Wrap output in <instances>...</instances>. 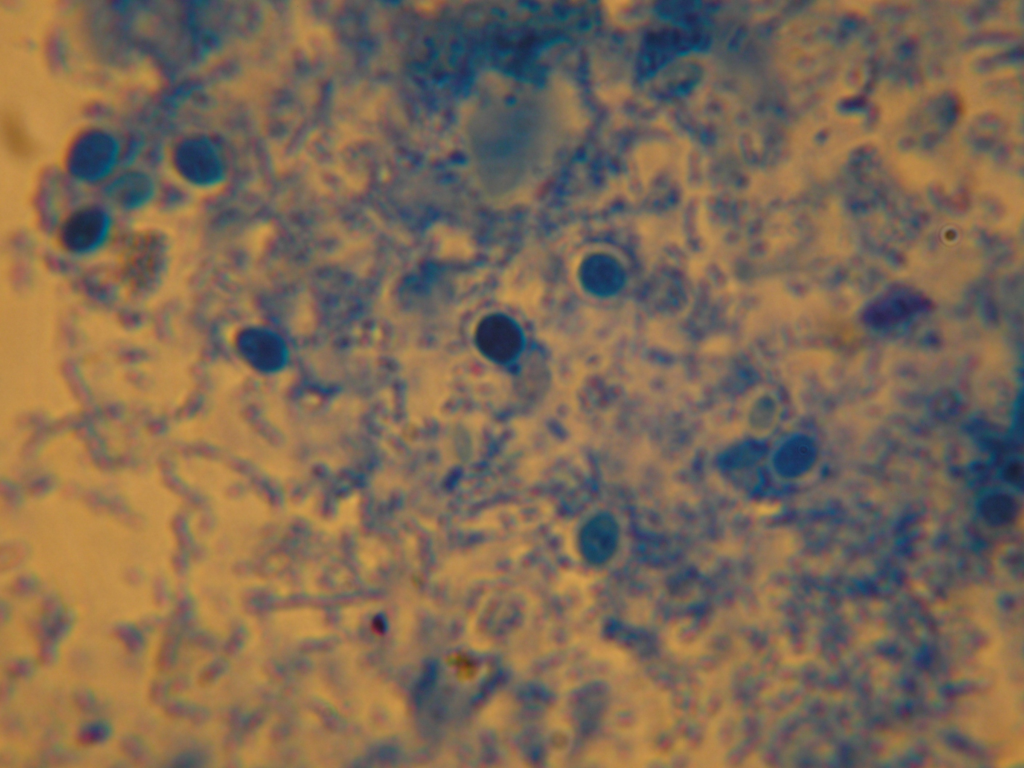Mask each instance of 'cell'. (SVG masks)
<instances>
[{
	"label": "cell",
	"mask_w": 1024,
	"mask_h": 768,
	"mask_svg": "<svg viewBox=\"0 0 1024 768\" xmlns=\"http://www.w3.org/2000/svg\"><path fill=\"white\" fill-rule=\"evenodd\" d=\"M61 33H54L49 39L47 50H49L48 57L50 58L51 64L56 69H63L67 65V44Z\"/></svg>",
	"instance_id": "11"
},
{
	"label": "cell",
	"mask_w": 1024,
	"mask_h": 768,
	"mask_svg": "<svg viewBox=\"0 0 1024 768\" xmlns=\"http://www.w3.org/2000/svg\"><path fill=\"white\" fill-rule=\"evenodd\" d=\"M236 344L245 355L260 359L276 358L284 349L283 341L275 333L261 327L241 331Z\"/></svg>",
	"instance_id": "9"
},
{
	"label": "cell",
	"mask_w": 1024,
	"mask_h": 768,
	"mask_svg": "<svg viewBox=\"0 0 1024 768\" xmlns=\"http://www.w3.org/2000/svg\"><path fill=\"white\" fill-rule=\"evenodd\" d=\"M816 441L805 433L788 434L774 444L767 462L773 473L783 480H797L806 476L818 460Z\"/></svg>",
	"instance_id": "5"
},
{
	"label": "cell",
	"mask_w": 1024,
	"mask_h": 768,
	"mask_svg": "<svg viewBox=\"0 0 1024 768\" xmlns=\"http://www.w3.org/2000/svg\"><path fill=\"white\" fill-rule=\"evenodd\" d=\"M162 244L153 235L140 236L131 241L125 256V275L137 288L154 280L161 267Z\"/></svg>",
	"instance_id": "7"
},
{
	"label": "cell",
	"mask_w": 1024,
	"mask_h": 768,
	"mask_svg": "<svg viewBox=\"0 0 1024 768\" xmlns=\"http://www.w3.org/2000/svg\"><path fill=\"white\" fill-rule=\"evenodd\" d=\"M158 190L154 175L144 166L122 167L103 185L107 201L125 213L146 208L157 199Z\"/></svg>",
	"instance_id": "4"
},
{
	"label": "cell",
	"mask_w": 1024,
	"mask_h": 768,
	"mask_svg": "<svg viewBox=\"0 0 1024 768\" xmlns=\"http://www.w3.org/2000/svg\"><path fill=\"white\" fill-rule=\"evenodd\" d=\"M1019 502L1015 495L1004 490L986 492L977 503L979 517L991 526H1003L1017 518Z\"/></svg>",
	"instance_id": "8"
},
{
	"label": "cell",
	"mask_w": 1024,
	"mask_h": 768,
	"mask_svg": "<svg viewBox=\"0 0 1024 768\" xmlns=\"http://www.w3.org/2000/svg\"><path fill=\"white\" fill-rule=\"evenodd\" d=\"M123 158V135L105 123L89 122L67 139L59 168L79 185H104L122 168Z\"/></svg>",
	"instance_id": "1"
},
{
	"label": "cell",
	"mask_w": 1024,
	"mask_h": 768,
	"mask_svg": "<svg viewBox=\"0 0 1024 768\" xmlns=\"http://www.w3.org/2000/svg\"><path fill=\"white\" fill-rule=\"evenodd\" d=\"M446 663L461 682H471L477 678L479 673L478 664L470 656L463 653L449 655Z\"/></svg>",
	"instance_id": "10"
},
{
	"label": "cell",
	"mask_w": 1024,
	"mask_h": 768,
	"mask_svg": "<svg viewBox=\"0 0 1024 768\" xmlns=\"http://www.w3.org/2000/svg\"><path fill=\"white\" fill-rule=\"evenodd\" d=\"M1005 479L1008 483L1019 487H1022L1023 483V465L1021 461H1011L1004 469Z\"/></svg>",
	"instance_id": "12"
},
{
	"label": "cell",
	"mask_w": 1024,
	"mask_h": 768,
	"mask_svg": "<svg viewBox=\"0 0 1024 768\" xmlns=\"http://www.w3.org/2000/svg\"><path fill=\"white\" fill-rule=\"evenodd\" d=\"M165 163L177 182L196 190L216 187L226 172L219 145L199 131L175 136L166 146Z\"/></svg>",
	"instance_id": "2"
},
{
	"label": "cell",
	"mask_w": 1024,
	"mask_h": 768,
	"mask_svg": "<svg viewBox=\"0 0 1024 768\" xmlns=\"http://www.w3.org/2000/svg\"><path fill=\"white\" fill-rule=\"evenodd\" d=\"M114 218L102 203L89 202L73 208L57 227L60 248L73 256H88L102 248L111 236Z\"/></svg>",
	"instance_id": "3"
},
{
	"label": "cell",
	"mask_w": 1024,
	"mask_h": 768,
	"mask_svg": "<svg viewBox=\"0 0 1024 768\" xmlns=\"http://www.w3.org/2000/svg\"><path fill=\"white\" fill-rule=\"evenodd\" d=\"M763 452L757 444H739L728 450L720 461L721 473L742 489L757 488L764 478Z\"/></svg>",
	"instance_id": "6"
}]
</instances>
